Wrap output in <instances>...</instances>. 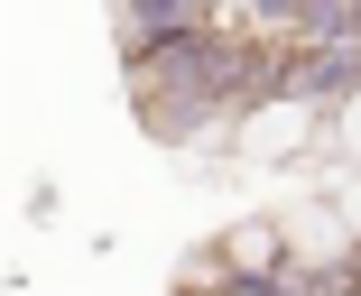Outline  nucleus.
<instances>
[{"mask_svg":"<svg viewBox=\"0 0 361 296\" xmlns=\"http://www.w3.org/2000/svg\"><path fill=\"white\" fill-rule=\"evenodd\" d=\"M297 139H306V111H297V102L250 111V148H269V158H278V148H297Z\"/></svg>","mask_w":361,"mask_h":296,"instance_id":"f257e3e1","label":"nucleus"},{"mask_svg":"<svg viewBox=\"0 0 361 296\" xmlns=\"http://www.w3.org/2000/svg\"><path fill=\"white\" fill-rule=\"evenodd\" d=\"M343 139H352V148H361V93H352V111H343Z\"/></svg>","mask_w":361,"mask_h":296,"instance_id":"f03ea898","label":"nucleus"}]
</instances>
